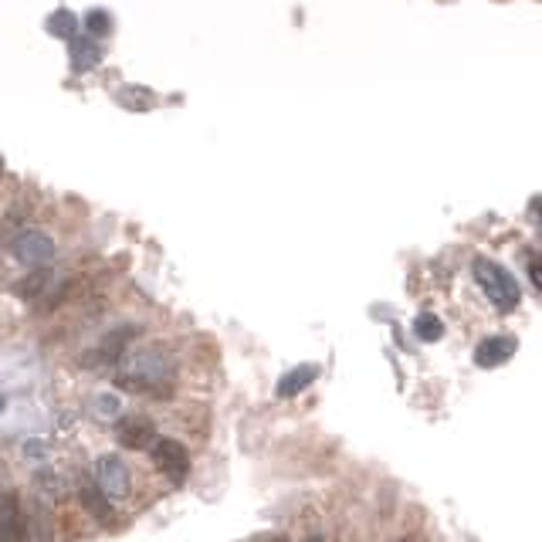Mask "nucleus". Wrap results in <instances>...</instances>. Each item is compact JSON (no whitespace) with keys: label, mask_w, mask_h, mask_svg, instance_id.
Listing matches in <instances>:
<instances>
[{"label":"nucleus","mask_w":542,"mask_h":542,"mask_svg":"<svg viewBox=\"0 0 542 542\" xmlns=\"http://www.w3.org/2000/svg\"><path fill=\"white\" fill-rule=\"evenodd\" d=\"M85 27H88L92 35H106L108 27H112V21H108V17H106L102 11H92L88 17H85Z\"/></svg>","instance_id":"f3484780"},{"label":"nucleus","mask_w":542,"mask_h":542,"mask_svg":"<svg viewBox=\"0 0 542 542\" xmlns=\"http://www.w3.org/2000/svg\"><path fill=\"white\" fill-rule=\"evenodd\" d=\"M173 373V366L169 360L163 356L159 350H146V353H136L133 360H129V370H122L116 376V383L126 386V390H149V386L163 383V376Z\"/></svg>","instance_id":"f03ea898"},{"label":"nucleus","mask_w":542,"mask_h":542,"mask_svg":"<svg viewBox=\"0 0 542 542\" xmlns=\"http://www.w3.org/2000/svg\"><path fill=\"white\" fill-rule=\"evenodd\" d=\"M78 498H82V506L88 508V512H92V516L98 518V522H112V506H108V498L102 492H98V488H82V492H78Z\"/></svg>","instance_id":"f8f14e48"},{"label":"nucleus","mask_w":542,"mask_h":542,"mask_svg":"<svg viewBox=\"0 0 542 542\" xmlns=\"http://www.w3.org/2000/svg\"><path fill=\"white\" fill-rule=\"evenodd\" d=\"M529 278H532V285H539V281H542V278H539V261H536V258L529 261Z\"/></svg>","instance_id":"a211bd4d"},{"label":"nucleus","mask_w":542,"mask_h":542,"mask_svg":"<svg viewBox=\"0 0 542 542\" xmlns=\"http://www.w3.org/2000/svg\"><path fill=\"white\" fill-rule=\"evenodd\" d=\"M471 275H475V281H478V289H482L502 312H512L518 302H522L516 275H512L508 268L498 265V261H492V258H475Z\"/></svg>","instance_id":"f257e3e1"},{"label":"nucleus","mask_w":542,"mask_h":542,"mask_svg":"<svg viewBox=\"0 0 542 542\" xmlns=\"http://www.w3.org/2000/svg\"><path fill=\"white\" fill-rule=\"evenodd\" d=\"M51 31H55V35H61V37H72V31H75V17L72 14H55V17H51Z\"/></svg>","instance_id":"dca6fc26"},{"label":"nucleus","mask_w":542,"mask_h":542,"mask_svg":"<svg viewBox=\"0 0 542 542\" xmlns=\"http://www.w3.org/2000/svg\"><path fill=\"white\" fill-rule=\"evenodd\" d=\"M122 447H129V451H146V447H153L157 441V427L143 417H129V421L119 424V431H116Z\"/></svg>","instance_id":"1a4fd4ad"},{"label":"nucleus","mask_w":542,"mask_h":542,"mask_svg":"<svg viewBox=\"0 0 542 542\" xmlns=\"http://www.w3.org/2000/svg\"><path fill=\"white\" fill-rule=\"evenodd\" d=\"M414 336L421 339V343H437V339L445 336V322H441V315L434 312H421L414 319Z\"/></svg>","instance_id":"9b49d317"},{"label":"nucleus","mask_w":542,"mask_h":542,"mask_svg":"<svg viewBox=\"0 0 542 542\" xmlns=\"http://www.w3.org/2000/svg\"><path fill=\"white\" fill-rule=\"evenodd\" d=\"M139 325H119V329H112V332H106L102 336V343H98V356L106 363H119L126 353H129V346H133L136 339H139Z\"/></svg>","instance_id":"6e6552de"},{"label":"nucleus","mask_w":542,"mask_h":542,"mask_svg":"<svg viewBox=\"0 0 542 542\" xmlns=\"http://www.w3.org/2000/svg\"><path fill=\"white\" fill-rule=\"evenodd\" d=\"M149 455L157 461V468L163 475H169L173 482H183L187 478V471H190V455H187V447L180 441H173V437H157L153 447H149Z\"/></svg>","instance_id":"7ed1b4c3"},{"label":"nucleus","mask_w":542,"mask_h":542,"mask_svg":"<svg viewBox=\"0 0 542 542\" xmlns=\"http://www.w3.org/2000/svg\"><path fill=\"white\" fill-rule=\"evenodd\" d=\"M27 522L17 492H0V542H25Z\"/></svg>","instance_id":"423d86ee"},{"label":"nucleus","mask_w":542,"mask_h":542,"mask_svg":"<svg viewBox=\"0 0 542 542\" xmlns=\"http://www.w3.org/2000/svg\"><path fill=\"white\" fill-rule=\"evenodd\" d=\"M98 61V51L92 45H75V68H92Z\"/></svg>","instance_id":"2eb2a0df"},{"label":"nucleus","mask_w":542,"mask_h":542,"mask_svg":"<svg viewBox=\"0 0 542 542\" xmlns=\"http://www.w3.org/2000/svg\"><path fill=\"white\" fill-rule=\"evenodd\" d=\"M404 542H410V539H404Z\"/></svg>","instance_id":"412c9836"},{"label":"nucleus","mask_w":542,"mask_h":542,"mask_svg":"<svg viewBox=\"0 0 542 542\" xmlns=\"http://www.w3.org/2000/svg\"><path fill=\"white\" fill-rule=\"evenodd\" d=\"M96 485L106 498H122V495L129 492V471H126L122 458L102 455V458L96 461Z\"/></svg>","instance_id":"20e7f679"},{"label":"nucleus","mask_w":542,"mask_h":542,"mask_svg":"<svg viewBox=\"0 0 542 542\" xmlns=\"http://www.w3.org/2000/svg\"><path fill=\"white\" fill-rule=\"evenodd\" d=\"M11 251L17 254V261H25V265H48L58 248H55V241H51L48 234H41V230H25V234L14 238Z\"/></svg>","instance_id":"39448f33"},{"label":"nucleus","mask_w":542,"mask_h":542,"mask_svg":"<svg viewBox=\"0 0 542 542\" xmlns=\"http://www.w3.org/2000/svg\"><path fill=\"white\" fill-rule=\"evenodd\" d=\"M309 542H322V536H312V539H309Z\"/></svg>","instance_id":"6ab92c4d"},{"label":"nucleus","mask_w":542,"mask_h":542,"mask_svg":"<svg viewBox=\"0 0 542 542\" xmlns=\"http://www.w3.org/2000/svg\"><path fill=\"white\" fill-rule=\"evenodd\" d=\"M518 343L512 336H488L485 343H478V350H475V363L482 366V370H495V366H502L516 356Z\"/></svg>","instance_id":"0eeeda50"},{"label":"nucleus","mask_w":542,"mask_h":542,"mask_svg":"<svg viewBox=\"0 0 542 542\" xmlns=\"http://www.w3.org/2000/svg\"><path fill=\"white\" fill-rule=\"evenodd\" d=\"M315 380H319V366H315V363H302V366L289 370V373L278 380V397H281V400L299 397L302 390H309Z\"/></svg>","instance_id":"9d476101"},{"label":"nucleus","mask_w":542,"mask_h":542,"mask_svg":"<svg viewBox=\"0 0 542 542\" xmlns=\"http://www.w3.org/2000/svg\"><path fill=\"white\" fill-rule=\"evenodd\" d=\"M51 271H35V275H27V281H21L17 289H14V295L17 299H27V302H35V299H41V291L45 289H51Z\"/></svg>","instance_id":"ddd939ff"},{"label":"nucleus","mask_w":542,"mask_h":542,"mask_svg":"<svg viewBox=\"0 0 542 542\" xmlns=\"http://www.w3.org/2000/svg\"><path fill=\"white\" fill-rule=\"evenodd\" d=\"M92 407H96L98 417H119V414H122V400L116 397V394H98V397L92 400Z\"/></svg>","instance_id":"4468645a"},{"label":"nucleus","mask_w":542,"mask_h":542,"mask_svg":"<svg viewBox=\"0 0 542 542\" xmlns=\"http://www.w3.org/2000/svg\"><path fill=\"white\" fill-rule=\"evenodd\" d=\"M4 404H7V400H4V397H0V410H4Z\"/></svg>","instance_id":"aec40b11"}]
</instances>
